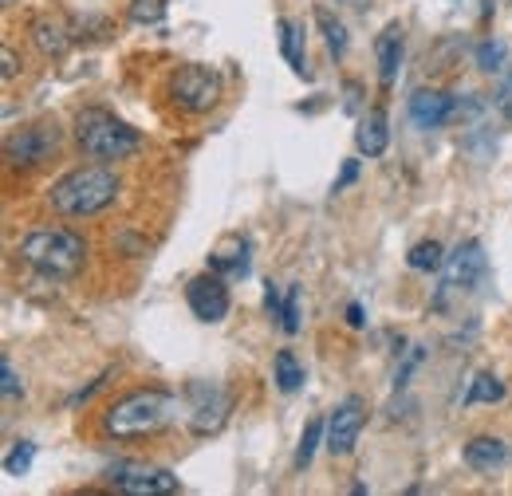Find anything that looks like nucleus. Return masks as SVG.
Returning a JSON list of instances; mask_svg holds the SVG:
<instances>
[{
  "mask_svg": "<svg viewBox=\"0 0 512 496\" xmlns=\"http://www.w3.org/2000/svg\"><path fill=\"white\" fill-rule=\"evenodd\" d=\"M501 398H505V382L493 371H481V374H473V382H469L461 406H481V402L493 406V402H501Z\"/></svg>",
  "mask_w": 512,
  "mask_h": 496,
  "instance_id": "a211bd4d",
  "label": "nucleus"
},
{
  "mask_svg": "<svg viewBox=\"0 0 512 496\" xmlns=\"http://www.w3.org/2000/svg\"><path fill=\"white\" fill-rule=\"evenodd\" d=\"M56 146H60L56 126H28L4 138V158L12 170H36L56 154Z\"/></svg>",
  "mask_w": 512,
  "mask_h": 496,
  "instance_id": "1a4fd4ad",
  "label": "nucleus"
},
{
  "mask_svg": "<svg viewBox=\"0 0 512 496\" xmlns=\"http://www.w3.org/2000/svg\"><path fill=\"white\" fill-rule=\"evenodd\" d=\"M347 323H351V327H367V311H363V304H351V308H347Z\"/></svg>",
  "mask_w": 512,
  "mask_h": 496,
  "instance_id": "473e14b6",
  "label": "nucleus"
},
{
  "mask_svg": "<svg viewBox=\"0 0 512 496\" xmlns=\"http://www.w3.org/2000/svg\"><path fill=\"white\" fill-rule=\"evenodd\" d=\"M375 56H379V83L394 87L398 71H402V56H406V36H402V24H386L379 44H375Z\"/></svg>",
  "mask_w": 512,
  "mask_h": 496,
  "instance_id": "2eb2a0df",
  "label": "nucleus"
},
{
  "mask_svg": "<svg viewBox=\"0 0 512 496\" xmlns=\"http://www.w3.org/2000/svg\"><path fill=\"white\" fill-rule=\"evenodd\" d=\"M221 71L217 67H205V63H186L174 71L170 79V99L186 111V115H205L221 103Z\"/></svg>",
  "mask_w": 512,
  "mask_h": 496,
  "instance_id": "423d86ee",
  "label": "nucleus"
},
{
  "mask_svg": "<svg viewBox=\"0 0 512 496\" xmlns=\"http://www.w3.org/2000/svg\"><path fill=\"white\" fill-rule=\"evenodd\" d=\"M355 178H359V158H347V162H343V174L335 178V186H331V193H343V189L351 186Z\"/></svg>",
  "mask_w": 512,
  "mask_h": 496,
  "instance_id": "c85d7f7f",
  "label": "nucleus"
},
{
  "mask_svg": "<svg viewBox=\"0 0 512 496\" xmlns=\"http://www.w3.org/2000/svg\"><path fill=\"white\" fill-rule=\"evenodd\" d=\"M457 115V99L446 91H434V87H422L410 95V123L418 130H442Z\"/></svg>",
  "mask_w": 512,
  "mask_h": 496,
  "instance_id": "f8f14e48",
  "label": "nucleus"
},
{
  "mask_svg": "<svg viewBox=\"0 0 512 496\" xmlns=\"http://www.w3.org/2000/svg\"><path fill=\"white\" fill-rule=\"evenodd\" d=\"M229 410H233V394L221 382L197 378L186 386V418H190V430L197 437L217 434L229 422Z\"/></svg>",
  "mask_w": 512,
  "mask_h": 496,
  "instance_id": "6e6552de",
  "label": "nucleus"
},
{
  "mask_svg": "<svg viewBox=\"0 0 512 496\" xmlns=\"http://www.w3.org/2000/svg\"><path fill=\"white\" fill-rule=\"evenodd\" d=\"M276 32H280V56L288 60V67H292L300 79H312V71H308V52H304V24L280 16V20H276Z\"/></svg>",
  "mask_w": 512,
  "mask_h": 496,
  "instance_id": "f3484780",
  "label": "nucleus"
},
{
  "mask_svg": "<svg viewBox=\"0 0 512 496\" xmlns=\"http://www.w3.org/2000/svg\"><path fill=\"white\" fill-rule=\"evenodd\" d=\"M32 40H36V48L44 52V56H64L67 52V32L56 24V20H36L32 24Z\"/></svg>",
  "mask_w": 512,
  "mask_h": 496,
  "instance_id": "6ab92c4d",
  "label": "nucleus"
},
{
  "mask_svg": "<svg viewBox=\"0 0 512 496\" xmlns=\"http://www.w3.org/2000/svg\"><path fill=\"white\" fill-rule=\"evenodd\" d=\"M75 142L99 162H123L142 146V134L103 107H87L75 115Z\"/></svg>",
  "mask_w": 512,
  "mask_h": 496,
  "instance_id": "7ed1b4c3",
  "label": "nucleus"
},
{
  "mask_svg": "<svg viewBox=\"0 0 512 496\" xmlns=\"http://www.w3.org/2000/svg\"><path fill=\"white\" fill-rule=\"evenodd\" d=\"M32 461H36V441H16L8 449V457H4V473L8 477H24L32 469Z\"/></svg>",
  "mask_w": 512,
  "mask_h": 496,
  "instance_id": "393cba45",
  "label": "nucleus"
},
{
  "mask_svg": "<svg viewBox=\"0 0 512 496\" xmlns=\"http://www.w3.org/2000/svg\"><path fill=\"white\" fill-rule=\"evenodd\" d=\"M0 60H4V83H8V79H16V56H12V48H4V52H0Z\"/></svg>",
  "mask_w": 512,
  "mask_h": 496,
  "instance_id": "72a5a7b5",
  "label": "nucleus"
},
{
  "mask_svg": "<svg viewBox=\"0 0 512 496\" xmlns=\"http://www.w3.org/2000/svg\"><path fill=\"white\" fill-rule=\"evenodd\" d=\"M485 276H489V260H485L481 241H465V245H457L446 256L442 284H438V292H434V311H446L449 296H465V292H473Z\"/></svg>",
  "mask_w": 512,
  "mask_h": 496,
  "instance_id": "39448f33",
  "label": "nucleus"
},
{
  "mask_svg": "<svg viewBox=\"0 0 512 496\" xmlns=\"http://www.w3.org/2000/svg\"><path fill=\"white\" fill-rule=\"evenodd\" d=\"M115 197H119V174L107 166H79V170L64 174L48 193L52 209L64 217H95V213L111 209Z\"/></svg>",
  "mask_w": 512,
  "mask_h": 496,
  "instance_id": "f03ea898",
  "label": "nucleus"
},
{
  "mask_svg": "<svg viewBox=\"0 0 512 496\" xmlns=\"http://www.w3.org/2000/svg\"><path fill=\"white\" fill-rule=\"evenodd\" d=\"M422 359H426V351H422V347H410V351H406L402 367H398V374H394V386H398V390H402V386L410 382V374H414V367H418Z\"/></svg>",
  "mask_w": 512,
  "mask_h": 496,
  "instance_id": "cd10ccee",
  "label": "nucleus"
},
{
  "mask_svg": "<svg viewBox=\"0 0 512 496\" xmlns=\"http://www.w3.org/2000/svg\"><path fill=\"white\" fill-rule=\"evenodd\" d=\"M166 4H170V0H130V16H134L138 24H158V20L166 16Z\"/></svg>",
  "mask_w": 512,
  "mask_h": 496,
  "instance_id": "a878e982",
  "label": "nucleus"
},
{
  "mask_svg": "<svg viewBox=\"0 0 512 496\" xmlns=\"http://www.w3.org/2000/svg\"><path fill=\"white\" fill-rule=\"evenodd\" d=\"M103 481L127 496H166L182 489V481L170 469L146 465V461H115L103 469Z\"/></svg>",
  "mask_w": 512,
  "mask_h": 496,
  "instance_id": "0eeeda50",
  "label": "nucleus"
},
{
  "mask_svg": "<svg viewBox=\"0 0 512 496\" xmlns=\"http://www.w3.org/2000/svg\"><path fill=\"white\" fill-rule=\"evenodd\" d=\"M316 24H320L323 40H327V52L335 56V60H343L347 56V28H343V20H335L327 8H316Z\"/></svg>",
  "mask_w": 512,
  "mask_h": 496,
  "instance_id": "aec40b11",
  "label": "nucleus"
},
{
  "mask_svg": "<svg viewBox=\"0 0 512 496\" xmlns=\"http://www.w3.org/2000/svg\"><path fill=\"white\" fill-rule=\"evenodd\" d=\"M264 308L272 311V319H280L284 304H280V288H276V284H268V288H264Z\"/></svg>",
  "mask_w": 512,
  "mask_h": 496,
  "instance_id": "7c9ffc66",
  "label": "nucleus"
},
{
  "mask_svg": "<svg viewBox=\"0 0 512 496\" xmlns=\"http://www.w3.org/2000/svg\"><path fill=\"white\" fill-rule=\"evenodd\" d=\"M406 264L414 272H442L446 268V248L438 241H422V245H414L406 252Z\"/></svg>",
  "mask_w": 512,
  "mask_h": 496,
  "instance_id": "412c9836",
  "label": "nucleus"
},
{
  "mask_svg": "<svg viewBox=\"0 0 512 496\" xmlns=\"http://www.w3.org/2000/svg\"><path fill=\"white\" fill-rule=\"evenodd\" d=\"M209 272H217L225 280H249V272H253V245L245 237H225L221 248L209 252Z\"/></svg>",
  "mask_w": 512,
  "mask_h": 496,
  "instance_id": "ddd939ff",
  "label": "nucleus"
},
{
  "mask_svg": "<svg viewBox=\"0 0 512 496\" xmlns=\"http://www.w3.org/2000/svg\"><path fill=\"white\" fill-rule=\"evenodd\" d=\"M497 107H501L505 115H512V71L505 75V87H501V95H497Z\"/></svg>",
  "mask_w": 512,
  "mask_h": 496,
  "instance_id": "2f4dec72",
  "label": "nucleus"
},
{
  "mask_svg": "<svg viewBox=\"0 0 512 496\" xmlns=\"http://www.w3.org/2000/svg\"><path fill=\"white\" fill-rule=\"evenodd\" d=\"M12 4H16V0H4V8H12Z\"/></svg>",
  "mask_w": 512,
  "mask_h": 496,
  "instance_id": "f704fd0d",
  "label": "nucleus"
},
{
  "mask_svg": "<svg viewBox=\"0 0 512 496\" xmlns=\"http://www.w3.org/2000/svg\"><path fill=\"white\" fill-rule=\"evenodd\" d=\"M0 374H4V398H16L20 394V382H16V371L8 359H0Z\"/></svg>",
  "mask_w": 512,
  "mask_h": 496,
  "instance_id": "c756f323",
  "label": "nucleus"
},
{
  "mask_svg": "<svg viewBox=\"0 0 512 496\" xmlns=\"http://www.w3.org/2000/svg\"><path fill=\"white\" fill-rule=\"evenodd\" d=\"M272 378H276V386H280L284 394H296V390L304 386V367L296 363L292 351H280L276 363H272Z\"/></svg>",
  "mask_w": 512,
  "mask_h": 496,
  "instance_id": "4be33fe9",
  "label": "nucleus"
},
{
  "mask_svg": "<svg viewBox=\"0 0 512 496\" xmlns=\"http://www.w3.org/2000/svg\"><path fill=\"white\" fill-rule=\"evenodd\" d=\"M186 304L201 323H221L229 315V280L217 272H201L186 284Z\"/></svg>",
  "mask_w": 512,
  "mask_h": 496,
  "instance_id": "9b49d317",
  "label": "nucleus"
},
{
  "mask_svg": "<svg viewBox=\"0 0 512 496\" xmlns=\"http://www.w3.org/2000/svg\"><path fill=\"white\" fill-rule=\"evenodd\" d=\"M505 60H509V44H505V40H481V44H477V67H481V71L501 75V71H505Z\"/></svg>",
  "mask_w": 512,
  "mask_h": 496,
  "instance_id": "b1692460",
  "label": "nucleus"
},
{
  "mask_svg": "<svg viewBox=\"0 0 512 496\" xmlns=\"http://www.w3.org/2000/svg\"><path fill=\"white\" fill-rule=\"evenodd\" d=\"M461 457H465V465L469 469H477V473H497V469H505L512 457L509 441L505 437H473V441H465V449H461Z\"/></svg>",
  "mask_w": 512,
  "mask_h": 496,
  "instance_id": "4468645a",
  "label": "nucleus"
},
{
  "mask_svg": "<svg viewBox=\"0 0 512 496\" xmlns=\"http://www.w3.org/2000/svg\"><path fill=\"white\" fill-rule=\"evenodd\" d=\"M323 441H327V422H323V418H312L304 437H300V449H296V469H308V465H312V457H316V449H320Z\"/></svg>",
  "mask_w": 512,
  "mask_h": 496,
  "instance_id": "5701e85b",
  "label": "nucleus"
},
{
  "mask_svg": "<svg viewBox=\"0 0 512 496\" xmlns=\"http://www.w3.org/2000/svg\"><path fill=\"white\" fill-rule=\"evenodd\" d=\"M182 402L174 390L162 386H142L130 390L123 398H115L103 414V434L119 437V441H134V437H154L162 434L170 422H178Z\"/></svg>",
  "mask_w": 512,
  "mask_h": 496,
  "instance_id": "f257e3e1",
  "label": "nucleus"
},
{
  "mask_svg": "<svg viewBox=\"0 0 512 496\" xmlns=\"http://www.w3.org/2000/svg\"><path fill=\"white\" fill-rule=\"evenodd\" d=\"M355 146H359L363 158H383L386 154V146H390V119H386L383 107H375V111H367V115L359 119Z\"/></svg>",
  "mask_w": 512,
  "mask_h": 496,
  "instance_id": "dca6fc26",
  "label": "nucleus"
},
{
  "mask_svg": "<svg viewBox=\"0 0 512 496\" xmlns=\"http://www.w3.org/2000/svg\"><path fill=\"white\" fill-rule=\"evenodd\" d=\"M280 327H284L288 335H296V331H300V288H296V284H292V288H288V296H284Z\"/></svg>",
  "mask_w": 512,
  "mask_h": 496,
  "instance_id": "bb28decb",
  "label": "nucleus"
},
{
  "mask_svg": "<svg viewBox=\"0 0 512 496\" xmlns=\"http://www.w3.org/2000/svg\"><path fill=\"white\" fill-rule=\"evenodd\" d=\"M363 426H367V402L359 394H347L327 418V453L331 457H351Z\"/></svg>",
  "mask_w": 512,
  "mask_h": 496,
  "instance_id": "9d476101",
  "label": "nucleus"
},
{
  "mask_svg": "<svg viewBox=\"0 0 512 496\" xmlns=\"http://www.w3.org/2000/svg\"><path fill=\"white\" fill-rule=\"evenodd\" d=\"M20 256L24 264H32L40 276L48 280H64V276H75L87 260V245L79 233L71 229H36L20 241Z\"/></svg>",
  "mask_w": 512,
  "mask_h": 496,
  "instance_id": "20e7f679",
  "label": "nucleus"
}]
</instances>
